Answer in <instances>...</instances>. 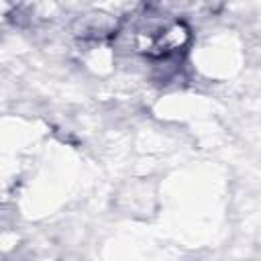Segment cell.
Segmentation results:
<instances>
[{"mask_svg":"<svg viewBox=\"0 0 261 261\" xmlns=\"http://www.w3.org/2000/svg\"><path fill=\"white\" fill-rule=\"evenodd\" d=\"M190 43V27L179 18L147 20L135 31V47L149 59H167Z\"/></svg>","mask_w":261,"mask_h":261,"instance_id":"1","label":"cell"},{"mask_svg":"<svg viewBox=\"0 0 261 261\" xmlns=\"http://www.w3.org/2000/svg\"><path fill=\"white\" fill-rule=\"evenodd\" d=\"M80 24L77 35L84 39H102L116 31V22H112L110 16H86Z\"/></svg>","mask_w":261,"mask_h":261,"instance_id":"2","label":"cell"}]
</instances>
